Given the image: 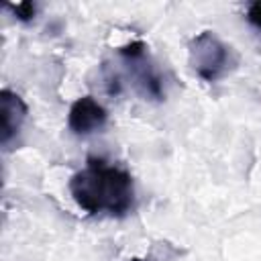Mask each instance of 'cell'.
I'll return each mask as SVG.
<instances>
[{"label":"cell","instance_id":"cell-1","mask_svg":"<svg viewBox=\"0 0 261 261\" xmlns=\"http://www.w3.org/2000/svg\"><path fill=\"white\" fill-rule=\"evenodd\" d=\"M73 202L90 216L122 218L135 208V181L128 169L90 157L69 177Z\"/></svg>","mask_w":261,"mask_h":261},{"label":"cell","instance_id":"cell-2","mask_svg":"<svg viewBox=\"0 0 261 261\" xmlns=\"http://www.w3.org/2000/svg\"><path fill=\"white\" fill-rule=\"evenodd\" d=\"M188 59L194 73L208 84L220 82L239 65L237 51L212 31H202L190 39Z\"/></svg>","mask_w":261,"mask_h":261},{"label":"cell","instance_id":"cell-3","mask_svg":"<svg viewBox=\"0 0 261 261\" xmlns=\"http://www.w3.org/2000/svg\"><path fill=\"white\" fill-rule=\"evenodd\" d=\"M118 59L122 63L124 77L145 100H163V75L151 59L147 45L143 41H130L118 49Z\"/></svg>","mask_w":261,"mask_h":261},{"label":"cell","instance_id":"cell-4","mask_svg":"<svg viewBox=\"0 0 261 261\" xmlns=\"http://www.w3.org/2000/svg\"><path fill=\"white\" fill-rule=\"evenodd\" d=\"M106 122H108V112L94 96H80L69 106L67 126L77 137H88L92 133H98L106 126Z\"/></svg>","mask_w":261,"mask_h":261},{"label":"cell","instance_id":"cell-5","mask_svg":"<svg viewBox=\"0 0 261 261\" xmlns=\"http://www.w3.org/2000/svg\"><path fill=\"white\" fill-rule=\"evenodd\" d=\"M27 114H29V108H27L24 100L16 92L4 88L0 92V118H2L0 143L6 151L10 149L12 141L20 135V128L27 120Z\"/></svg>","mask_w":261,"mask_h":261},{"label":"cell","instance_id":"cell-6","mask_svg":"<svg viewBox=\"0 0 261 261\" xmlns=\"http://www.w3.org/2000/svg\"><path fill=\"white\" fill-rule=\"evenodd\" d=\"M8 8L16 14V18L18 20H33L35 18V4L33 2H18V4H8Z\"/></svg>","mask_w":261,"mask_h":261},{"label":"cell","instance_id":"cell-7","mask_svg":"<svg viewBox=\"0 0 261 261\" xmlns=\"http://www.w3.org/2000/svg\"><path fill=\"white\" fill-rule=\"evenodd\" d=\"M247 20L261 31V0L259 2H253L249 8H247Z\"/></svg>","mask_w":261,"mask_h":261},{"label":"cell","instance_id":"cell-8","mask_svg":"<svg viewBox=\"0 0 261 261\" xmlns=\"http://www.w3.org/2000/svg\"><path fill=\"white\" fill-rule=\"evenodd\" d=\"M130 261H167V257H163V259H161V257H157V255H153V253H151V255H147V257H141V259L137 257V259H130Z\"/></svg>","mask_w":261,"mask_h":261}]
</instances>
